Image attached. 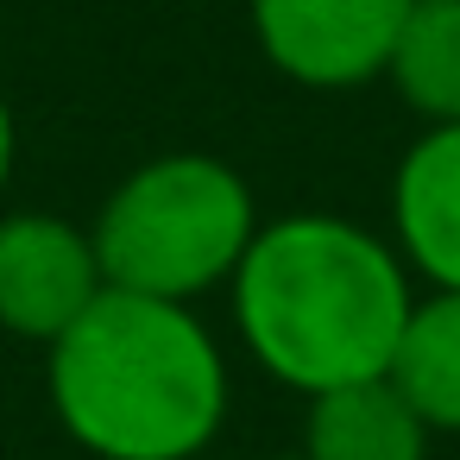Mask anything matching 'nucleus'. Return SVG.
Returning a JSON list of instances; mask_svg holds the SVG:
<instances>
[{"label":"nucleus","instance_id":"nucleus-2","mask_svg":"<svg viewBox=\"0 0 460 460\" xmlns=\"http://www.w3.org/2000/svg\"><path fill=\"white\" fill-rule=\"evenodd\" d=\"M45 391L95 460H196L227 422V359L208 322L114 284L45 347Z\"/></svg>","mask_w":460,"mask_h":460},{"label":"nucleus","instance_id":"nucleus-1","mask_svg":"<svg viewBox=\"0 0 460 460\" xmlns=\"http://www.w3.org/2000/svg\"><path fill=\"white\" fill-rule=\"evenodd\" d=\"M227 290L259 372L303 397L391 372L416 303L397 246L347 215H284L259 227Z\"/></svg>","mask_w":460,"mask_h":460},{"label":"nucleus","instance_id":"nucleus-5","mask_svg":"<svg viewBox=\"0 0 460 460\" xmlns=\"http://www.w3.org/2000/svg\"><path fill=\"white\" fill-rule=\"evenodd\" d=\"M102 290L108 278L89 227L45 208L0 215V328L7 334L51 347Z\"/></svg>","mask_w":460,"mask_h":460},{"label":"nucleus","instance_id":"nucleus-3","mask_svg":"<svg viewBox=\"0 0 460 460\" xmlns=\"http://www.w3.org/2000/svg\"><path fill=\"white\" fill-rule=\"evenodd\" d=\"M259 234L246 177L215 152H164L120 177L89 227L102 278L114 290L196 303L227 284Z\"/></svg>","mask_w":460,"mask_h":460},{"label":"nucleus","instance_id":"nucleus-4","mask_svg":"<svg viewBox=\"0 0 460 460\" xmlns=\"http://www.w3.org/2000/svg\"><path fill=\"white\" fill-rule=\"evenodd\" d=\"M265 64L303 89H359L385 76L410 0H246Z\"/></svg>","mask_w":460,"mask_h":460},{"label":"nucleus","instance_id":"nucleus-12","mask_svg":"<svg viewBox=\"0 0 460 460\" xmlns=\"http://www.w3.org/2000/svg\"><path fill=\"white\" fill-rule=\"evenodd\" d=\"M410 7H416V0H410Z\"/></svg>","mask_w":460,"mask_h":460},{"label":"nucleus","instance_id":"nucleus-10","mask_svg":"<svg viewBox=\"0 0 460 460\" xmlns=\"http://www.w3.org/2000/svg\"><path fill=\"white\" fill-rule=\"evenodd\" d=\"M13 158H20V127H13L7 95H0V196H7V183H13Z\"/></svg>","mask_w":460,"mask_h":460},{"label":"nucleus","instance_id":"nucleus-6","mask_svg":"<svg viewBox=\"0 0 460 460\" xmlns=\"http://www.w3.org/2000/svg\"><path fill=\"white\" fill-rule=\"evenodd\" d=\"M391 246L429 290H460V120L429 127L391 177Z\"/></svg>","mask_w":460,"mask_h":460},{"label":"nucleus","instance_id":"nucleus-11","mask_svg":"<svg viewBox=\"0 0 460 460\" xmlns=\"http://www.w3.org/2000/svg\"><path fill=\"white\" fill-rule=\"evenodd\" d=\"M259 460H309V454H303V447H296V454H259Z\"/></svg>","mask_w":460,"mask_h":460},{"label":"nucleus","instance_id":"nucleus-8","mask_svg":"<svg viewBox=\"0 0 460 460\" xmlns=\"http://www.w3.org/2000/svg\"><path fill=\"white\" fill-rule=\"evenodd\" d=\"M385 378L410 397L429 435H460V290H429L410 303Z\"/></svg>","mask_w":460,"mask_h":460},{"label":"nucleus","instance_id":"nucleus-7","mask_svg":"<svg viewBox=\"0 0 460 460\" xmlns=\"http://www.w3.org/2000/svg\"><path fill=\"white\" fill-rule=\"evenodd\" d=\"M303 454L309 460H429V422L378 372V378L334 385V391L309 397Z\"/></svg>","mask_w":460,"mask_h":460},{"label":"nucleus","instance_id":"nucleus-9","mask_svg":"<svg viewBox=\"0 0 460 460\" xmlns=\"http://www.w3.org/2000/svg\"><path fill=\"white\" fill-rule=\"evenodd\" d=\"M385 76L416 120L429 127L460 120V0H416L397 26Z\"/></svg>","mask_w":460,"mask_h":460}]
</instances>
